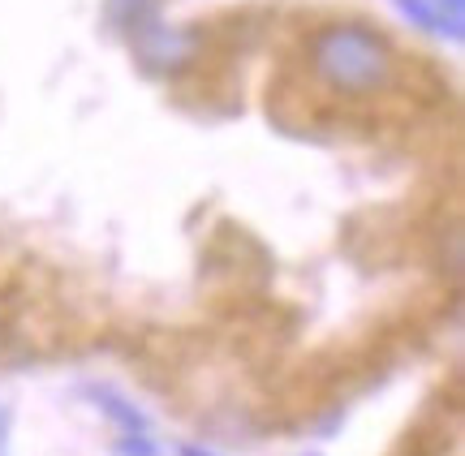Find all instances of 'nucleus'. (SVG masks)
I'll use <instances>...</instances> for the list:
<instances>
[{"mask_svg": "<svg viewBox=\"0 0 465 456\" xmlns=\"http://www.w3.org/2000/svg\"><path fill=\"white\" fill-rule=\"evenodd\" d=\"M182 456H212V452H199V448H182Z\"/></svg>", "mask_w": 465, "mask_h": 456, "instance_id": "7", "label": "nucleus"}, {"mask_svg": "<svg viewBox=\"0 0 465 456\" xmlns=\"http://www.w3.org/2000/svg\"><path fill=\"white\" fill-rule=\"evenodd\" d=\"M0 440H5V418H0Z\"/></svg>", "mask_w": 465, "mask_h": 456, "instance_id": "8", "label": "nucleus"}, {"mask_svg": "<svg viewBox=\"0 0 465 456\" xmlns=\"http://www.w3.org/2000/svg\"><path fill=\"white\" fill-rule=\"evenodd\" d=\"M311 65L332 91L371 95V91H383L392 78V52L375 31L353 26V22H336V26L315 34Z\"/></svg>", "mask_w": 465, "mask_h": 456, "instance_id": "1", "label": "nucleus"}, {"mask_svg": "<svg viewBox=\"0 0 465 456\" xmlns=\"http://www.w3.org/2000/svg\"><path fill=\"white\" fill-rule=\"evenodd\" d=\"M108 9H113L116 26H125V31H134V34L155 22V0H113Z\"/></svg>", "mask_w": 465, "mask_h": 456, "instance_id": "3", "label": "nucleus"}, {"mask_svg": "<svg viewBox=\"0 0 465 456\" xmlns=\"http://www.w3.org/2000/svg\"><path fill=\"white\" fill-rule=\"evenodd\" d=\"M190 44H194V39H190L185 31H168V26H160V22H151V26L138 31V48H143V56L160 69L182 65L185 56H190Z\"/></svg>", "mask_w": 465, "mask_h": 456, "instance_id": "2", "label": "nucleus"}, {"mask_svg": "<svg viewBox=\"0 0 465 456\" xmlns=\"http://www.w3.org/2000/svg\"><path fill=\"white\" fill-rule=\"evenodd\" d=\"M431 5H435V14L444 17V26H449L452 39H461L465 34V26H461L465 22V0H431Z\"/></svg>", "mask_w": 465, "mask_h": 456, "instance_id": "6", "label": "nucleus"}, {"mask_svg": "<svg viewBox=\"0 0 465 456\" xmlns=\"http://www.w3.org/2000/svg\"><path fill=\"white\" fill-rule=\"evenodd\" d=\"M401 9H405V14L414 17L418 26H422V31H435V34H449V26H444V17L435 14V5L431 0H397ZM452 39V34H449Z\"/></svg>", "mask_w": 465, "mask_h": 456, "instance_id": "5", "label": "nucleus"}, {"mask_svg": "<svg viewBox=\"0 0 465 456\" xmlns=\"http://www.w3.org/2000/svg\"><path fill=\"white\" fill-rule=\"evenodd\" d=\"M100 409L113 418V422L125 426V435H147V418L138 413L134 405H125L121 396H113V392H100Z\"/></svg>", "mask_w": 465, "mask_h": 456, "instance_id": "4", "label": "nucleus"}]
</instances>
